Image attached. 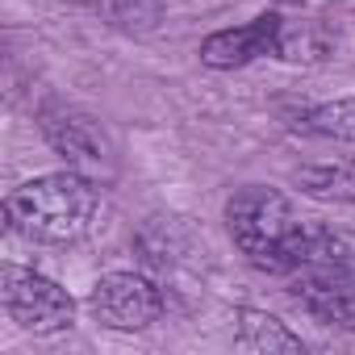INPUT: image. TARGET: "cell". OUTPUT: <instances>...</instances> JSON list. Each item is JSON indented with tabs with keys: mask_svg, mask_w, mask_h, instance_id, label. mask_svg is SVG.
<instances>
[{
	"mask_svg": "<svg viewBox=\"0 0 355 355\" xmlns=\"http://www.w3.org/2000/svg\"><path fill=\"white\" fill-rule=\"evenodd\" d=\"M226 230L239 255L268 276L355 272V251L326 226L305 222L276 189L247 184L226 201Z\"/></svg>",
	"mask_w": 355,
	"mask_h": 355,
	"instance_id": "obj_1",
	"label": "cell"
},
{
	"mask_svg": "<svg viewBox=\"0 0 355 355\" xmlns=\"http://www.w3.org/2000/svg\"><path fill=\"white\" fill-rule=\"evenodd\" d=\"M101 184H92L80 171H46L34 180L17 184L5 201V222L13 234H21L26 243H42V247H67L80 243L96 214H101Z\"/></svg>",
	"mask_w": 355,
	"mask_h": 355,
	"instance_id": "obj_2",
	"label": "cell"
},
{
	"mask_svg": "<svg viewBox=\"0 0 355 355\" xmlns=\"http://www.w3.org/2000/svg\"><path fill=\"white\" fill-rule=\"evenodd\" d=\"M38 130L51 142V150L63 155V163L71 171L88 175L92 184H113L117 180V146L92 113L51 101V105L38 109Z\"/></svg>",
	"mask_w": 355,
	"mask_h": 355,
	"instance_id": "obj_3",
	"label": "cell"
},
{
	"mask_svg": "<svg viewBox=\"0 0 355 355\" xmlns=\"http://www.w3.org/2000/svg\"><path fill=\"white\" fill-rule=\"evenodd\" d=\"M0 301H5L9 318L30 334H59L76 322L71 293L34 268H17V263L0 268Z\"/></svg>",
	"mask_w": 355,
	"mask_h": 355,
	"instance_id": "obj_4",
	"label": "cell"
},
{
	"mask_svg": "<svg viewBox=\"0 0 355 355\" xmlns=\"http://www.w3.org/2000/svg\"><path fill=\"white\" fill-rule=\"evenodd\" d=\"M163 288L142 272H109L92 288V313L109 330H146L163 318Z\"/></svg>",
	"mask_w": 355,
	"mask_h": 355,
	"instance_id": "obj_5",
	"label": "cell"
},
{
	"mask_svg": "<svg viewBox=\"0 0 355 355\" xmlns=\"http://www.w3.org/2000/svg\"><path fill=\"white\" fill-rule=\"evenodd\" d=\"M276 38H280V13H263L247 26L209 34L201 42V63L214 71H234V67H247L263 55L276 59Z\"/></svg>",
	"mask_w": 355,
	"mask_h": 355,
	"instance_id": "obj_6",
	"label": "cell"
},
{
	"mask_svg": "<svg viewBox=\"0 0 355 355\" xmlns=\"http://www.w3.org/2000/svg\"><path fill=\"white\" fill-rule=\"evenodd\" d=\"M288 297L309 318L355 330V272H297Z\"/></svg>",
	"mask_w": 355,
	"mask_h": 355,
	"instance_id": "obj_7",
	"label": "cell"
},
{
	"mask_svg": "<svg viewBox=\"0 0 355 355\" xmlns=\"http://www.w3.org/2000/svg\"><path fill=\"white\" fill-rule=\"evenodd\" d=\"M293 184L326 205H351L355 201V159H313L293 171Z\"/></svg>",
	"mask_w": 355,
	"mask_h": 355,
	"instance_id": "obj_8",
	"label": "cell"
},
{
	"mask_svg": "<svg viewBox=\"0 0 355 355\" xmlns=\"http://www.w3.org/2000/svg\"><path fill=\"white\" fill-rule=\"evenodd\" d=\"M234 347L239 351H255V355H301L305 351L301 334H293L280 318H272L263 309H239V318H234Z\"/></svg>",
	"mask_w": 355,
	"mask_h": 355,
	"instance_id": "obj_9",
	"label": "cell"
},
{
	"mask_svg": "<svg viewBox=\"0 0 355 355\" xmlns=\"http://www.w3.org/2000/svg\"><path fill=\"white\" fill-rule=\"evenodd\" d=\"M293 130L313 134V138H334V142H355V96L326 101L313 109H301Z\"/></svg>",
	"mask_w": 355,
	"mask_h": 355,
	"instance_id": "obj_10",
	"label": "cell"
},
{
	"mask_svg": "<svg viewBox=\"0 0 355 355\" xmlns=\"http://www.w3.org/2000/svg\"><path fill=\"white\" fill-rule=\"evenodd\" d=\"M330 55V34L318 21H284L280 17V38H276V59L288 63H313Z\"/></svg>",
	"mask_w": 355,
	"mask_h": 355,
	"instance_id": "obj_11",
	"label": "cell"
},
{
	"mask_svg": "<svg viewBox=\"0 0 355 355\" xmlns=\"http://www.w3.org/2000/svg\"><path fill=\"white\" fill-rule=\"evenodd\" d=\"M121 5H125V13H109L113 26H121V30H146V26H155V21H146V17H138V9L159 5V0H121Z\"/></svg>",
	"mask_w": 355,
	"mask_h": 355,
	"instance_id": "obj_12",
	"label": "cell"
}]
</instances>
